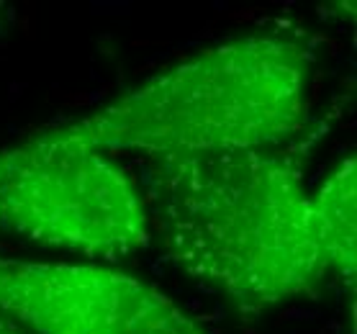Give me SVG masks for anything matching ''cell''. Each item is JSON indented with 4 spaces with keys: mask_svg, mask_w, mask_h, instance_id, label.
I'll return each instance as SVG.
<instances>
[{
    "mask_svg": "<svg viewBox=\"0 0 357 334\" xmlns=\"http://www.w3.org/2000/svg\"><path fill=\"white\" fill-rule=\"evenodd\" d=\"M0 314L31 334H208L160 288L96 262L0 257Z\"/></svg>",
    "mask_w": 357,
    "mask_h": 334,
    "instance_id": "cell-4",
    "label": "cell"
},
{
    "mask_svg": "<svg viewBox=\"0 0 357 334\" xmlns=\"http://www.w3.org/2000/svg\"><path fill=\"white\" fill-rule=\"evenodd\" d=\"M355 157L342 160L311 196V221L326 273H337L344 283H355Z\"/></svg>",
    "mask_w": 357,
    "mask_h": 334,
    "instance_id": "cell-5",
    "label": "cell"
},
{
    "mask_svg": "<svg viewBox=\"0 0 357 334\" xmlns=\"http://www.w3.org/2000/svg\"><path fill=\"white\" fill-rule=\"evenodd\" d=\"M0 229L93 260H121L152 242L139 183L121 162L44 129L0 149Z\"/></svg>",
    "mask_w": 357,
    "mask_h": 334,
    "instance_id": "cell-3",
    "label": "cell"
},
{
    "mask_svg": "<svg viewBox=\"0 0 357 334\" xmlns=\"http://www.w3.org/2000/svg\"><path fill=\"white\" fill-rule=\"evenodd\" d=\"M298 147L144 157L152 239L185 275L262 314L314 294L326 275Z\"/></svg>",
    "mask_w": 357,
    "mask_h": 334,
    "instance_id": "cell-1",
    "label": "cell"
},
{
    "mask_svg": "<svg viewBox=\"0 0 357 334\" xmlns=\"http://www.w3.org/2000/svg\"><path fill=\"white\" fill-rule=\"evenodd\" d=\"M0 334H31L29 329H24L21 324H16L13 319L0 317Z\"/></svg>",
    "mask_w": 357,
    "mask_h": 334,
    "instance_id": "cell-6",
    "label": "cell"
},
{
    "mask_svg": "<svg viewBox=\"0 0 357 334\" xmlns=\"http://www.w3.org/2000/svg\"><path fill=\"white\" fill-rule=\"evenodd\" d=\"M311 62L283 33H252L149 77L49 137L142 157L285 147L309 121Z\"/></svg>",
    "mask_w": 357,
    "mask_h": 334,
    "instance_id": "cell-2",
    "label": "cell"
}]
</instances>
